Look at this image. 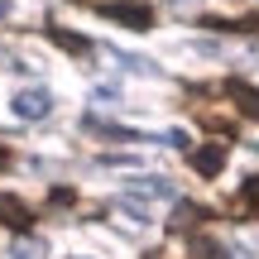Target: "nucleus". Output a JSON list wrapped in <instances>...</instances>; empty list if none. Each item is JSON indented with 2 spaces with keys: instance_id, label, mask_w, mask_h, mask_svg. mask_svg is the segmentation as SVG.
<instances>
[{
  "instance_id": "nucleus-10",
  "label": "nucleus",
  "mask_w": 259,
  "mask_h": 259,
  "mask_svg": "<svg viewBox=\"0 0 259 259\" xmlns=\"http://www.w3.org/2000/svg\"><path fill=\"white\" fill-rule=\"evenodd\" d=\"M192 259H226V250L216 240H202V235H197L192 240Z\"/></svg>"
},
{
  "instance_id": "nucleus-11",
  "label": "nucleus",
  "mask_w": 259,
  "mask_h": 259,
  "mask_svg": "<svg viewBox=\"0 0 259 259\" xmlns=\"http://www.w3.org/2000/svg\"><path fill=\"white\" fill-rule=\"evenodd\" d=\"M48 202H53V206H72L77 192H72V187H53V192H48Z\"/></svg>"
},
{
  "instance_id": "nucleus-13",
  "label": "nucleus",
  "mask_w": 259,
  "mask_h": 259,
  "mask_svg": "<svg viewBox=\"0 0 259 259\" xmlns=\"http://www.w3.org/2000/svg\"><path fill=\"white\" fill-rule=\"evenodd\" d=\"M144 259H158V254H144Z\"/></svg>"
},
{
  "instance_id": "nucleus-5",
  "label": "nucleus",
  "mask_w": 259,
  "mask_h": 259,
  "mask_svg": "<svg viewBox=\"0 0 259 259\" xmlns=\"http://www.w3.org/2000/svg\"><path fill=\"white\" fill-rule=\"evenodd\" d=\"M254 216H259V173L245 178L240 197H235V221H254Z\"/></svg>"
},
{
  "instance_id": "nucleus-4",
  "label": "nucleus",
  "mask_w": 259,
  "mask_h": 259,
  "mask_svg": "<svg viewBox=\"0 0 259 259\" xmlns=\"http://www.w3.org/2000/svg\"><path fill=\"white\" fill-rule=\"evenodd\" d=\"M192 168L202 178H221V168H226V144H202V149H192Z\"/></svg>"
},
{
  "instance_id": "nucleus-14",
  "label": "nucleus",
  "mask_w": 259,
  "mask_h": 259,
  "mask_svg": "<svg viewBox=\"0 0 259 259\" xmlns=\"http://www.w3.org/2000/svg\"><path fill=\"white\" fill-rule=\"evenodd\" d=\"M82 5H87V0H82Z\"/></svg>"
},
{
  "instance_id": "nucleus-2",
  "label": "nucleus",
  "mask_w": 259,
  "mask_h": 259,
  "mask_svg": "<svg viewBox=\"0 0 259 259\" xmlns=\"http://www.w3.org/2000/svg\"><path fill=\"white\" fill-rule=\"evenodd\" d=\"M226 96L235 101V111H240L245 120H259V87L240 82V77H231V82H226Z\"/></svg>"
},
{
  "instance_id": "nucleus-12",
  "label": "nucleus",
  "mask_w": 259,
  "mask_h": 259,
  "mask_svg": "<svg viewBox=\"0 0 259 259\" xmlns=\"http://www.w3.org/2000/svg\"><path fill=\"white\" fill-rule=\"evenodd\" d=\"M5 163H10V149H5V144H0V168H5Z\"/></svg>"
},
{
  "instance_id": "nucleus-3",
  "label": "nucleus",
  "mask_w": 259,
  "mask_h": 259,
  "mask_svg": "<svg viewBox=\"0 0 259 259\" xmlns=\"http://www.w3.org/2000/svg\"><path fill=\"white\" fill-rule=\"evenodd\" d=\"M0 226H10V231H29V226H34V211H29L19 197L0 192Z\"/></svg>"
},
{
  "instance_id": "nucleus-8",
  "label": "nucleus",
  "mask_w": 259,
  "mask_h": 259,
  "mask_svg": "<svg viewBox=\"0 0 259 259\" xmlns=\"http://www.w3.org/2000/svg\"><path fill=\"white\" fill-rule=\"evenodd\" d=\"M202 24L206 29H231V34H259V15H245V19H216V15H206Z\"/></svg>"
},
{
  "instance_id": "nucleus-9",
  "label": "nucleus",
  "mask_w": 259,
  "mask_h": 259,
  "mask_svg": "<svg viewBox=\"0 0 259 259\" xmlns=\"http://www.w3.org/2000/svg\"><path fill=\"white\" fill-rule=\"evenodd\" d=\"M206 216H211L206 206H197V202H183V206L173 211V226H178V231H187V226H202Z\"/></svg>"
},
{
  "instance_id": "nucleus-6",
  "label": "nucleus",
  "mask_w": 259,
  "mask_h": 259,
  "mask_svg": "<svg viewBox=\"0 0 259 259\" xmlns=\"http://www.w3.org/2000/svg\"><path fill=\"white\" fill-rule=\"evenodd\" d=\"M44 34H48V38H53V44H58V48H63V53H72V58H87V53H92V44H87V38H82V34H72V29H58V24H48V29H44Z\"/></svg>"
},
{
  "instance_id": "nucleus-7",
  "label": "nucleus",
  "mask_w": 259,
  "mask_h": 259,
  "mask_svg": "<svg viewBox=\"0 0 259 259\" xmlns=\"http://www.w3.org/2000/svg\"><path fill=\"white\" fill-rule=\"evenodd\" d=\"M48 92H19L15 96V115H24V120H38V115H48Z\"/></svg>"
},
{
  "instance_id": "nucleus-1",
  "label": "nucleus",
  "mask_w": 259,
  "mask_h": 259,
  "mask_svg": "<svg viewBox=\"0 0 259 259\" xmlns=\"http://www.w3.org/2000/svg\"><path fill=\"white\" fill-rule=\"evenodd\" d=\"M101 15L125 29H154V5H144V0H111V5H101Z\"/></svg>"
}]
</instances>
